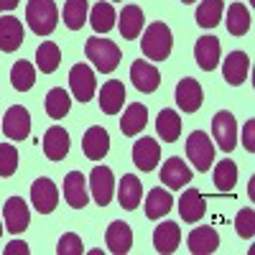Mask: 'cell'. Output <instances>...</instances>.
Returning a JSON list of instances; mask_svg holds the SVG:
<instances>
[{
	"label": "cell",
	"instance_id": "6da1fadb",
	"mask_svg": "<svg viewBox=\"0 0 255 255\" xmlns=\"http://www.w3.org/2000/svg\"><path fill=\"white\" fill-rule=\"evenodd\" d=\"M140 49L151 61H166L174 49V36L166 23H151L140 38Z\"/></svg>",
	"mask_w": 255,
	"mask_h": 255
},
{
	"label": "cell",
	"instance_id": "7a4b0ae2",
	"mask_svg": "<svg viewBox=\"0 0 255 255\" xmlns=\"http://www.w3.org/2000/svg\"><path fill=\"white\" fill-rule=\"evenodd\" d=\"M84 54H87V59L95 64V69L102 72V74L115 72L120 59H123L118 44H113V41H108V38H100V36L87 38V44H84Z\"/></svg>",
	"mask_w": 255,
	"mask_h": 255
},
{
	"label": "cell",
	"instance_id": "3957f363",
	"mask_svg": "<svg viewBox=\"0 0 255 255\" xmlns=\"http://www.w3.org/2000/svg\"><path fill=\"white\" fill-rule=\"evenodd\" d=\"M26 20L36 36H49L56 31L59 23V10L54 0H28L26 5Z\"/></svg>",
	"mask_w": 255,
	"mask_h": 255
},
{
	"label": "cell",
	"instance_id": "277c9868",
	"mask_svg": "<svg viewBox=\"0 0 255 255\" xmlns=\"http://www.w3.org/2000/svg\"><path fill=\"white\" fill-rule=\"evenodd\" d=\"M186 156L194 163L197 171H207V168L215 163V143L209 140V135L204 130H194L186 138Z\"/></svg>",
	"mask_w": 255,
	"mask_h": 255
},
{
	"label": "cell",
	"instance_id": "5b68a950",
	"mask_svg": "<svg viewBox=\"0 0 255 255\" xmlns=\"http://www.w3.org/2000/svg\"><path fill=\"white\" fill-rule=\"evenodd\" d=\"M212 135H215V143L222 148L225 153L235 151L238 145V125H235V115L230 110H220L215 118H212Z\"/></svg>",
	"mask_w": 255,
	"mask_h": 255
},
{
	"label": "cell",
	"instance_id": "8992f818",
	"mask_svg": "<svg viewBox=\"0 0 255 255\" xmlns=\"http://www.w3.org/2000/svg\"><path fill=\"white\" fill-rule=\"evenodd\" d=\"M3 133L10 140H26L31 135V113L20 105L8 108V113L3 115Z\"/></svg>",
	"mask_w": 255,
	"mask_h": 255
},
{
	"label": "cell",
	"instance_id": "52a82bcc",
	"mask_svg": "<svg viewBox=\"0 0 255 255\" xmlns=\"http://www.w3.org/2000/svg\"><path fill=\"white\" fill-rule=\"evenodd\" d=\"M69 87H72V95L77 97V102H90L95 90H97L95 72L87 64H74L69 72Z\"/></svg>",
	"mask_w": 255,
	"mask_h": 255
},
{
	"label": "cell",
	"instance_id": "ba28073f",
	"mask_svg": "<svg viewBox=\"0 0 255 255\" xmlns=\"http://www.w3.org/2000/svg\"><path fill=\"white\" fill-rule=\"evenodd\" d=\"M31 202H33V207L41 212V215H51V212L56 209V204H59V189H56V184L51 179H46V176L36 179L31 184Z\"/></svg>",
	"mask_w": 255,
	"mask_h": 255
},
{
	"label": "cell",
	"instance_id": "9c48e42d",
	"mask_svg": "<svg viewBox=\"0 0 255 255\" xmlns=\"http://www.w3.org/2000/svg\"><path fill=\"white\" fill-rule=\"evenodd\" d=\"M90 189H92V197L100 207H108L113 199V191H115V176L108 166H95L92 174H90Z\"/></svg>",
	"mask_w": 255,
	"mask_h": 255
},
{
	"label": "cell",
	"instance_id": "30bf717a",
	"mask_svg": "<svg viewBox=\"0 0 255 255\" xmlns=\"http://www.w3.org/2000/svg\"><path fill=\"white\" fill-rule=\"evenodd\" d=\"M82 151L90 161H102L110 151V133L100 125H92L82 138Z\"/></svg>",
	"mask_w": 255,
	"mask_h": 255
},
{
	"label": "cell",
	"instance_id": "8fae6325",
	"mask_svg": "<svg viewBox=\"0 0 255 255\" xmlns=\"http://www.w3.org/2000/svg\"><path fill=\"white\" fill-rule=\"evenodd\" d=\"M202 100H204V90H202V84L197 79H181L176 84V105H179V110L184 113H197L202 108Z\"/></svg>",
	"mask_w": 255,
	"mask_h": 255
},
{
	"label": "cell",
	"instance_id": "7c38bea8",
	"mask_svg": "<svg viewBox=\"0 0 255 255\" xmlns=\"http://www.w3.org/2000/svg\"><path fill=\"white\" fill-rule=\"evenodd\" d=\"M130 82L135 84V90L143 92V95H151L158 90V84H161V74L158 69L153 67V64H148V61H133V67H130Z\"/></svg>",
	"mask_w": 255,
	"mask_h": 255
},
{
	"label": "cell",
	"instance_id": "4fadbf2b",
	"mask_svg": "<svg viewBox=\"0 0 255 255\" xmlns=\"http://www.w3.org/2000/svg\"><path fill=\"white\" fill-rule=\"evenodd\" d=\"M248 72H250V59L245 51H232L225 56V64H222V74H225V82L232 84V87H240L248 79Z\"/></svg>",
	"mask_w": 255,
	"mask_h": 255
},
{
	"label": "cell",
	"instance_id": "5bb4252c",
	"mask_svg": "<svg viewBox=\"0 0 255 255\" xmlns=\"http://www.w3.org/2000/svg\"><path fill=\"white\" fill-rule=\"evenodd\" d=\"M3 220H5V225H8V230L13 232V235H20L31 222V212H28L26 202L20 197H10L3 207Z\"/></svg>",
	"mask_w": 255,
	"mask_h": 255
},
{
	"label": "cell",
	"instance_id": "9a60e30c",
	"mask_svg": "<svg viewBox=\"0 0 255 255\" xmlns=\"http://www.w3.org/2000/svg\"><path fill=\"white\" fill-rule=\"evenodd\" d=\"M161 158V145L153 138H140L133 143V163L140 168V171H153L156 163Z\"/></svg>",
	"mask_w": 255,
	"mask_h": 255
},
{
	"label": "cell",
	"instance_id": "2e32d148",
	"mask_svg": "<svg viewBox=\"0 0 255 255\" xmlns=\"http://www.w3.org/2000/svg\"><path fill=\"white\" fill-rule=\"evenodd\" d=\"M220 38L217 36H202L194 46V59L199 64V69L204 72H215L220 64Z\"/></svg>",
	"mask_w": 255,
	"mask_h": 255
},
{
	"label": "cell",
	"instance_id": "e0dca14e",
	"mask_svg": "<svg viewBox=\"0 0 255 255\" xmlns=\"http://www.w3.org/2000/svg\"><path fill=\"white\" fill-rule=\"evenodd\" d=\"M186 245H189V253H194V255H209L220 248V235L215 227L204 225V227H197L189 232Z\"/></svg>",
	"mask_w": 255,
	"mask_h": 255
},
{
	"label": "cell",
	"instance_id": "ac0fdd59",
	"mask_svg": "<svg viewBox=\"0 0 255 255\" xmlns=\"http://www.w3.org/2000/svg\"><path fill=\"white\" fill-rule=\"evenodd\" d=\"M161 184H166L168 189H184V184H191V168L184 163V158L171 156L163 168H161Z\"/></svg>",
	"mask_w": 255,
	"mask_h": 255
},
{
	"label": "cell",
	"instance_id": "d6986e66",
	"mask_svg": "<svg viewBox=\"0 0 255 255\" xmlns=\"http://www.w3.org/2000/svg\"><path fill=\"white\" fill-rule=\"evenodd\" d=\"M64 199H67L69 207L74 209H82V207H87V179H84L82 171H69L67 179H64Z\"/></svg>",
	"mask_w": 255,
	"mask_h": 255
},
{
	"label": "cell",
	"instance_id": "ffe728a7",
	"mask_svg": "<svg viewBox=\"0 0 255 255\" xmlns=\"http://www.w3.org/2000/svg\"><path fill=\"white\" fill-rule=\"evenodd\" d=\"M44 153L49 161H61L69 153V133L61 125H51L44 133Z\"/></svg>",
	"mask_w": 255,
	"mask_h": 255
},
{
	"label": "cell",
	"instance_id": "44dd1931",
	"mask_svg": "<svg viewBox=\"0 0 255 255\" xmlns=\"http://www.w3.org/2000/svg\"><path fill=\"white\" fill-rule=\"evenodd\" d=\"M204 212H207V204H204V197L199 194V189L194 186H189L184 189V194L179 199V215L184 222H199L204 217Z\"/></svg>",
	"mask_w": 255,
	"mask_h": 255
},
{
	"label": "cell",
	"instance_id": "7402d4cb",
	"mask_svg": "<svg viewBox=\"0 0 255 255\" xmlns=\"http://www.w3.org/2000/svg\"><path fill=\"white\" fill-rule=\"evenodd\" d=\"M23 44V23L13 15H3L0 18V51L13 54L15 49H20Z\"/></svg>",
	"mask_w": 255,
	"mask_h": 255
},
{
	"label": "cell",
	"instance_id": "603a6c76",
	"mask_svg": "<svg viewBox=\"0 0 255 255\" xmlns=\"http://www.w3.org/2000/svg\"><path fill=\"white\" fill-rule=\"evenodd\" d=\"M105 243H108L110 253L115 255H125V253H130L133 248V230L128 222H113L108 227V232H105Z\"/></svg>",
	"mask_w": 255,
	"mask_h": 255
},
{
	"label": "cell",
	"instance_id": "cb8c5ba5",
	"mask_svg": "<svg viewBox=\"0 0 255 255\" xmlns=\"http://www.w3.org/2000/svg\"><path fill=\"white\" fill-rule=\"evenodd\" d=\"M123 102H125V87L120 79H110L102 84L100 90V110L105 115H118L123 110Z\"/></svg>",
	"mask_w": 255,
	"mask_h": 255
},
{
	"label": "cell",
	"instance_id": "d4e9b609",
	"mask_svg": "<svg viewBox=\"0 0 255 255\" xmlns=\"http://www.w3.org/2000/svg\"><path fill=\"white\" fill-rule=\"evenodd\" d=\"M181 243V227L176 222H163L153 230V248L161 255H171Z\"/></svg>",
	"mask_w": 255,
	"mask_h": 255
},
{
	"label": "cell",
	"instance_id": "484cf974",
	"mask_svg": "<svg viewBox=\"0 0 255 255\" xmlns=\"http://www.w3.org/2000/svg\"><path fill=\"white\" fill-rule=\"evenodd\" d=\"M118 199H120V207L128 209V212L138 209V204L143 199V186H140L138 176H133V174H125L123 176V181L118 186Z\"/></svg>",
	"mask_w": 255,
	"mask_h": 255
},
{
	"label": "cell",
	"instance_id": "4316f807",
	"mask_svg": "<svg viewBox=\"0 0 255 255\" xmlns=\"http://www.w3.org/2000/svg\"><path fill=\"white\" fill-rule=\"evenodd\" d=\"M145 123H148V108L140 105V102H133L130 108L125 110L123 120H120V133L128 135V138H133L145 128Z\"/></svg>",
	"mask_w": 255,
	"mask_h": 255
},
{
	"label": "cell",
	"instance_id": "83f0119b",
	"mask_svg": "<svg viewBox=\"0 0 255 255\" xmlns=\"http://www.w3.org/2000/svg\"><path fill=\"white\" fill-rule=\"evenodd\" d=\"M143 23H145L143 10H140L138 5H125L123 13H120V23H118V28H120L123 38L133 41V38H138V36L143 33Z\"/></svg>",
	"mask_w": 255,
	"mask_h": 255
},
{
	"label": "cell",
	"instance_id": "f1b7e54d",
	"mask_svg": "<svg viewBox=\"0 0 255 255\" xmlns=\"http://www.w3.org/2000/svg\"><path fill=\"white\" fill-rule=\"evenodd\" d=\"M174 207V199L168 191H163L161 186L151 189L148 191V197H145V217L148 220H161L163 215H168Z\"/></svg>",
	"mask_w": 255,
	"mask_h": 255
},
{
	"label": "cell",
	"instance_id": "f546056e",
	"mask_svg": "<svg viewBox=\"0 0 255 255\" xmlns=\"http://www.w3.org/2000/svg\"><path fill=\"white\" fill-rule=\"evenodd\" d=\"M156 133L163 143H176L181 135V118L176 110H161L158 120H156Z\"/></svg>",
	"mask_w": 255,
	"mask_h": 255
},
{
	"label": "cell",
	"instance_id": "4dcf8cb0",
	"mask_svg": "<svg viewBox=\"0 0 255 255\" xmlns=\"http://www.w3.org/2000/svg\"><path fill=\"white\" fill-rule=\"evenodd\" d=\"M61 64V51L54 41H44L36 51V67L41 69V74H54Z\"/></svg>",
	"mask_w": 255,
	"mask_h": 255
},
{
	"label": "cell",
	"instance_id": "1f68e13d",
	"mask_svg": "<svg viewBox=\"0 0 255 255\" xmlns=\"http://www.w3.org/2000/svg\"><path fill=\"white\" fill-rule=\"evenodd\" d=\"M87 13H90V5L87 0H67L64 3V23H67L69 31H79L84 23H87Z\"/></svg>",
	"mask_w": 255,
	"mask_h": 255
},
{
	"label": "cell",
	"instance_id": "d6a6232c",
	"mask_svg": "<svg viewBox=\"0 0 255 255\" xmlns=\"http://www.w3.org/2000/svg\"><path fill=\"white\" fill-rule=\"evenodd\" d=\"M225 0H202V5L197 8V23L202 28H215L222 20Z\"/></svg>",
	"mask_w": 255,
	"mask_h": 255
},
{
	"label": "cell",
	"instance_id": "836d02e7",
	"mask_svg": "<svg viewBox=\"0 0 255 255\" xmlns=\"http://www.w3.org/2000/svg\"><path fill=\"white\" fill-rule=\"evenodd\" d=\"M227 31L232 36H245L250 31V10L243 3H232L227 8Z\"/></svg>",
	"mask_w": 255,
	"mask_h": 255
},
{
	"label": "cell",
	"instance_id": "e575fe53",
	"mask_svg": "<svg viewBox=\"0 0 255 255\" xmlns=\"http://www.w3.org/2000/svg\"><path fill=\"white\" fill-rule=\"evenodd\" d=\"M46 115L51 118V120H61L64 115L69 113V108H72V100H69V92L67 90H61V87H54L49 95H46Z\"/></svg>",
	"mask_w": 255,
	"mask_h": 255
},
{
	"label": "cell",
	"instance_id": "d590c367",
	"mask_svg": "<svg viewBox=\"0 0 255 255\" xmlns=\"http://www.w3.org/2000/svg\"><path fill=\"white\" fill-rule=\"evenodd\" d=\"M115 8L110 5V3H97L92 10H90V23H92V28L97 31V33H108V31H113V26H115Z\"/></svg>",
	"mask_w": 255,
	"mask_h": 255
},
{
	"label": "cell",
	"instance_id": "8d00e7d4",
	"mask_svg": "<svg viewBox=\"0 0 255 255\" xmlns=\"http://www.w3.org/2000/svg\"><path fill=\"white\" fill-rule=\"evenodd\" d=\"M235 184H238V166H235V161H230V158L220 161L215 166V186H217V191H232Z\"/></svg>",
	"mask_w": 255,
	"mask_h": 255
},
{
	"label": "cell",
	"instance_id": "74e56055",
	"mask_svg": "<svg viewBox=\"0 0 255 255\" xmlns=\"http://www.w3.org/2000/svg\"><path fill=\"white\" fill-rule=\"evenodd\" d=\"M10 82H13V87L18 92H28L33 87V82H36V69L31 67L28 61H15L13 64V69H10Z\"/></svg>",
	"mask_w": 255,
	"mask_h": 255
},
{
	"label": "cell",
	"instance_id": "f35d334b",
	"mask_svg": "<svg viewBox=\"0 0 255 255\" xmlns=\"http://www.w3.org/2000/svg\"><path fill=\"white\" fill-rule=\"evenodd\" d=\"M15 168H18V151H15V145L0 143V176H3V179L13 176Z\"/></svg>",
	"mask_w": 255,
	"mask_h": 255
},
{
	"label": "cell",
	"instance_id": "ab89813d",
	"mask_svg": "<svg viewBox=\"0 0 255 255\" xmlns=\"http://www.w3.org/2000/svg\"><path fill=\"white\" fill-rule=\"evenodd\" d=\"M235 230H238V235L243 240H250L255 235V212L253 207H245L238 212V217H235Z\"/></svg>",
	"mask_w": 255,
	"mask_h": 255
},
{
	"label": "cell",
	"instance_id": "60d3db41",
	"mask_svg": "<svg viewBox=\"0 0 255 255\" xmlns=\"http://www.w3.org/2000/svg\"><path fill=\"white\" fill-rule=\"evenodd\" d=\"M82 253H84L82 238L77 232H64L59 245H56V255H82Z\"/></svg>",
	"mask_w": 255,
	"mask_h": 255
},
{
	"label": "cell",
	"instance_id": "b9f144b4",
	"mask_svg": "<svg viewBox=\"0 0 255 255\" xmlns=\"http://www.w3.org/2000/svg\"><path fill=\"white\" fill-rule=\"evenodd\" d=\"M243 143H245V151H255V120L245 123V130H243Z\"/></svg>",
	"mask_w": 255,
	"mask_h": 255
},
{
	"label": "cell",
	"instance_id": "7bdbcfd3",
	"mask_svg": "<svg viewBox=\"0 0 255 255\" xmlns=\"http://www.w3.org/2000/svg\"><path fill=\"white\" fill-rule=\"evenodd\" d=\"M3 253H5V255H28V245H26L23 240H13L10 245H5Z\"/></svg>",
	"mask_w": 255,
	"mask_h": 255
},
{
	"label": "cell",
	"instance_id": "ee69618b",
	"mask_svg": "<svg viewBox=\"0 0 255 255\" xmlns=\"http://www.w3.org/2000/svg\"><path fill=\"white\" fill-rule=\"evenodd\" d=\"M18 8V0H0V10H13Z\"/></svg>",
	"mask_w": 255,
	"mask_h": 255
},
{
	"label": "cell",
	"instance_id": "f6af8a7d",
	"mask_svg": "<svg viewBox=\"0 0 255 255\" xmlns=\"http://www.w3.org/2000/svg\"><path fill=\"white\" fill-rule=\"evenodd\" d=\"M181 3H184V5H189V3H194V0H181Z\"/></svg>",
	"mask_w": 255,
	"mask_h": 255
},
{
	"label": "cell",
	"instance_id": "bcb514c9",
	"mask_svg": "<svg viewBox=\"0 0 255 255\" xmlns=\"http://www.w3.org/2000/svg\"><path fill=\"white\" fill-rule=\"evenodd\" d=\"M0 238H3V225H0Z\"/></svg>",
	"mask_w": 255,
	"mask_h": 255
}]
</instances>
